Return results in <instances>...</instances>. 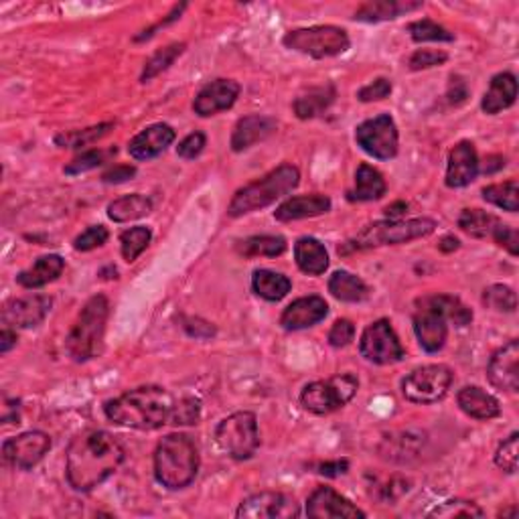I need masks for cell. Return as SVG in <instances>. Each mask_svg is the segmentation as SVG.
Masks as SVG:
<instances>
[{"label":"cell","instance_id":"6da1fadb","mask_svg":"<svg viewBox=\"0 0 519 519\" xmlns=\"http://www.w3.org/2000/svg\"><path fill=\"white\" fill-rule=\"evenodd\" d=\"M122 444L106 431H88L71 440L65 455V475L71 489L79 493L94 491L125 463Z\"/></svg>","mask_w":519,"mask_h":519},{"label":"cell","instance_id":"7a4b0ae2","mask_svg":"<svg viewBox=\"0 0 519 519\" xmlns=\"http://www.w3.org/2000/svg\"><path fill=\"white\" fill-rule=\"evenodd\" d=\"M175 400L159 385H143L104 403V414L110 422L134 431H156L169 424Z\"/></svg>","mask_w":519,"mask_h":519},{"label":"cell","instance_id":"3957f363","mask_svg":"<svg viewBox=\"0 0 519 519\" xmlns=\"http://www.w3.org/2000/svg\"><path fill=\"white\" fill-rule=\"evenodd\" d=\"M449 320L457 327L471 325L473 312L457 296L431 294L416 301L414 333L420 348L426 353H436L444 348L449 335Z\"/></svg>","mask_w":519,"mask_h":519},{"label":"cell","instance_id":"277c9868","mask_svg":"<svg viewBox=\"0 0 519 519\" xmlns=\"http://www.w3.org/2000/svg\"><path fill=\"white\" fill-rule=\"evenodd\" d=\"M199 471V450L187 434L172 432L154 450V477L162 487L179 491L189 487Z\"/></svg>","mask_w":519,"mask_h":519},{"label":"cell","instance_id":"5b68a950","mask_svg":"<svg viewBox=\"0 0 519 519\" xmlns=\"http://www.w3.org/2000/svg\"><path fill=\"white\" fill-rule=\"evenodd\" d=\"M110 315V302L104 294H96L89 299L84 309L78 315V320L73 323L71 331L65 341V348L73 361L84 364L97 357L104 348L106 323Z\"/></svg>","mask_w":519,"mask_h":519},{"label":"cell","instance_id":"8992f818","mask_svg":"<svg viewBox=\"0 0 519 519\" xmlns=\"http://www.w3.org/2000/svg\"><path fill=\"white\" fill-rule=\"evenodd\" d=\"M299 169L292 167V164H280L278 169L268 172V175H264L262 179L240 189V191L234 195L232 203H229L227 216L242 218L248 216V213L268 208V205L280 199V197H284L286 193H291L292 189L299 187Z\"/></svg>","mask_w":519,"mask_h":519},{"label":"cell","instance_id":"52a82bcc","mask_svg":"<svg viewBox=\"0 0 519 519\" xmlns=\"http://www.w3.org/2000/svg\"><path fill=\"white\" fill-rule=\"evenodd\" d=\"M436 229V221L428 218H418V219H408V221H375V224H369L367 227L361 229V232L351 237L349 242H345L339 254H351L359 250H369V248H380V246H394V244H406L412 240H420V237L431 236Z\"/></svg>","mask_w":519,"mask_h":519},{"label":"cell","instance_id":"ba28073f","mask_svg":"<svg viewBox=\"0 0 519 519\" xmlns=\"http://www.w3.org/2000/svg\"><path fill=\"white\" fill-rule=\"evenodd\" d=\"M283 43L296 53L325 60V57L343 55L349 49L351 41L348 31L333 27V24H317V27L286 32Z\"/></svg>","mask_w":519,"mask_h":519},{"label":"cell","instance_id":"9c48e42d","mask_svg":"<svg viewBox=\"0 0 519 519\" xmlns=\"http://www.w3.org/2000/svg\"><path fill=\"white\" fill-rule=\"evenodd\" d=\"M216 440L219 449L236 460H248L260 447L258 418L254 412H236L224 418L216 428Z\"/></svg>","mask_w":519,"mask_h":519},{"label":"cell","instance_id":"30bf717a","mask_svg":"<svg viewBox=\"0 0 519 519\" xmlns=\"http://www.w3.org/2000/svg\"><path fill=\"white\" fill-rule=\"evenodd\" d=\"M359 382L353 374H339L325 382H312L301 394V403L304 410L312 412V414L325 416L331 412L339 410L353 400L357 394Z\"/></svg>","mask_w":519,"mask_h":519},{"label":"cell","instance_id":"8fae6325","mask_svg":"<svg viewBox=\"0 0 519 519\" xmlns=\"http://www.w3.org/2000/svg\"><path fill=\"white\" fill-rule=\"evenodd\" d=\"M452 380H455V375L447 366H422L403 377L402 394L408 402L426 406V403L440 402L449 394Z\"/></svg>","mask_w":519,"mask_h":519},{"label":"cell","instance_id":"7c38bea8","mask_svg":"<svg viewBox=\"0 0 519 519\" xmlns=\"http://www.w3.org/2000/svg\"><path fill=\"white\" fill-rule=\"evenodd\" d=\"M359 351L369 364L375 366L398 364V361H402L403 356H406L392 323L385 319L375 320V323L366 329L359 341Z\"/></svg>","mask_w":519,"mask_h":519},{"label":"cell","instance_id":"4fadbf2b","mask_svg":"<svg viewBox=\"0 0 519 519\" xmlns=\"http://www.w3.org/2000/svg\"><path fill=\"white\" fill-rule=\"evenodd\" d=\"M356 140L361 151L377 161H390L398 154V128L390 114L361 122L356 130Z\"/></svg>","mask_w":519,"mask_h":519},{"label":"cell","instance_id":"5bb4252c","mask_svg":"<svg viewBox=\"0 0 519 519\" xmlns=\"http://www.w3.org/2000/svg\"><path fill=\"white\" fill-rule=\"evenodd\" d=\"M49 450H51L49 434L31 431L14 436V439H6L3 444V459L8 467L19 468V471H31L43 460Z\"/></svg>","mask_w":519,"mask_h":519},{"label":"cell","instance_id":"9a60e30c","mask_svg":"<svg viewBox=\"0 0 519 519\" xmlns=\"http://www.w3.org/2000/svg\"><path fill=\"white\" fill-rule=\"evenodd\" d=\"M236 515L240 519H292L301 515V507L286 493L262 491L244 499Z\"/></svg>","mask_w":519,"mask_h":519},{"label":"cell","instance_id":"2e32d148","mask_svg":"<svg viewBox=\"0 0 519 519\" xmlns=\"http://www.w3.org/2000/svg\"><path fill=\"white\" fill-rule=\"evenodd\" d=\"M51 307V296L45 294H31L23 296V299H13L5 304L3 320L6 327L32 329L43 323Z\"/></svg>","mask_w":519,"mask_h":519},{"label":"cell","instance_id":"e0dca14e","mask_svg":"<svg viewBox=\"0 0 519 519\" xmlns=\"http://www.w3.org/2000/svg\"><path fill=\"white\" fill-rule=\"evenodd\" d=\"M307 515L310 519H364L366 512H361L335 489L317 487L307 499Z\"/></svg>","mask_w":519,"mask_h":519},{"label":"cell","instance_id":"ac0fdd59","mask_svg":"<svg viewBox=\"0 0 519 519\" xmlns=\"http://www.w3.org/2000/svg\"><path fill=\"white\" fill-rule=\"evenodd\" d=\"M487 377L493 388L515 394L519 390V343L509 341L493 353L487 366Z\"/></svg>","mask_w":519,"mask_h":519},{"label":"cell","instance_id":"d6986e66","mask_svg":"<svg viewBox=\"0 0 519 519\" xmlns=\"http://www.w3.org/2000/svg\"><path fill=\"white\" fill-rule=\"evenodd\" d=\"M240 84L234 79H216L205 86L199 94H197L193 102V110L197 116L209 118L216 114L229 110L236 104L237 96H240Z\"/></svg>","mask_w":519,"mask_h":519},{"label":"cell","instance_id":"ffe728a7","mask_svg":"<svg viewBox=\"0 0 519 519\" xmlns=\"http://www.w3.org/2000/svg\"><path fill=\"white\" fill-rule=\"evenodd\" d=\"M329 315V304L320 296H302L294 302L288 304L284 309L283 317H280V325L286 331H301V329H309L317 325Z\"/></svg>","mask_w":519,"mask_h":519},{"label":"cell","instance_id":"44dd1931","mask_svg":"<svg viewBox=\"0 0 519 519\" xmlns=\"http://www.w3.org/2000/svg\"><path fill=\"white\" fill-rule=\"evenodd\" d=\"M477 175H479V156H477L475 144L463 140L449 154L447 185L450 189H463L471 185Z\"/></svg>","mask_w":519,"mask_h":519},{"label":"cell","instance_id":"7402d4cb","mask_svg":"<svg viewBox=\"0 0 519 519\" xmlns=\"http://www.w3.org/2000/svg\"><path fill=\"white\" fill-rule=\"evenodd\" d=\"M175 130L169 125H153L130 140L128 153L136 161H151L175 143Z\"/></svg>","mask_w":519,"mask_h":519},{"label":"cell","instance_id":"603a6c76","mask_svg":"<svg viewBox=\"0 0 519 519\" xmlns=\"http://www.w3.org/2000/svg\"><path fill=\"white\" fill-rule=\"evenodd\" d=\"M274 130H276V120L270 116H258V114H254V116L237 120L232 134L234 153L248 151L250 146L266 140Z\"/></svg>","mask_w":519,"mask_h":519},{"label":"cell","instance_id":"cb8c5ba5","mask_svg":"<svg viewBox=\"0 0 519 519\" xmlns=\"http://www.w3.org/2000/svg\"><path fill=\"white\" fill-rule=\"evenodd\" d=\"M329 209H331V199L327 195H299L280 205L274 211V218L278 221H296L323 216Z\"/></svg>","mask_w":519,"mask_h":519},{"label":"cell","instance_id":"d4e9b609","mask_svg":"<svg viewBox=\"0 0 519 519\" xmlns=\"http://www.w3.org/2000/svg\"><path fill=\"white\" fill-rule=\"evenodd\" d=\"M515 97H517V79L514 73L509 71L497 73V76L491 79L489 89L483 96L481 108L485 114L493 116V114H499L501 110H507L509 106H514Z\"/></svg>","mask_w":519,"mask_h":519},{"label":"cell","instance_id":"484cf974","mask_svg":"<svg viewBox=\"0 0 519 519\" xmlns=\"http://www.w3.org/2000/svg\"><path fill=\"white\" fill-rule=\"evenodd\" d=\"M457 402L459 408L475 420H493L501 414L497 398H493L491 394L477 388V385H467V388L460 390Z\"/></svg>","mask_w":519,"mask_h":519},{"label":"cell","instance_id":"4316f807","mask_svg":"<svg viewBox=\"0 0 519 519\" xmlns=\"http://www.w3.org/2000/svg\"><path fill=\"white\" fill-rule=\"evenodd\" d=\"M63 268H65V260L61 256H57V254H49V256L39 258L31 268L23 270L21 274L16 276V283H19L23 288L35 291V288L45 286L60 278Z\"/></svg>","mask_w":519,"mask_h":519},{"label":"cell","instance_id":"83f0119b","mask_svg":"<svg viewBox=\"0 0 519 519\" xmlns=\"http://www.w3.org/2000/svg\"><path fill=\"white\" fill-rule=\"evenodd\" d=\"M294 260L304 274L320 276L329 268V254L315 237H301L294 244Z\"/></svg>","mask_w":519,"mask_h":519},{"label":"cell","instance_id":"f1b7e54d","mask_svg":"<svg viewBox=\"0 0 519 519\" xmlns=\"http://www.w3.org/2000/svg\"><path fill=\"white\" fill-rule=\"evenodd\" d=\"M422 6V3H408V0H374V3L361 5L356 16V21L364 23H382V21H394L403 13H412Z\"/></svg>","mask_w":519,"mask_h":519},{"label":"cell","instance_id":"f546056e","mask_svg":"<svg viewBox=\"0 0 519 519\" xmlns=\"http://www.w3.org/2000/svg\"><path fill=\"white\" fill-rule=\"evenodd\" d=\"M385 179L369 164H359L356 172V187L349 191V201H377L385 195Z\"/></svg>","mask_w":519,"mask_h":519},{"label":"cell","instance_id":"4dcf8cb0","mask_svg":"<svg viewBox=\"0 0 519 519\" xmlns=\"http://www.w3.org/2000/svg\"><path fill=\"white\" fill-rule=\"evenodd\" d=\"M252 288L260 299L278 302V301H283L288 292H291L292 283H291V278L280 274V272L262 268V270L254 272Z\"/></svg>","mask_w":519,"mask_h":519},{"label":"cell","instance_id":"1f68e13d","mask_svg":"<svg viewBox=\"0 0 519 519\" xmlns=\"http://www.w3.org/2000/svg\"><path fill=\"white\" fill-rule=\"evenodd\" d=\"M335 96L337 92L331 84L323 88H310L307 94H302L294 100V114L301 120L315 118L335 102Z\"/></svg>","mask_w":519,"mask_h":519},{"label":"cell","instance_id":"d6a6232c","mask_svg":"<svg viewBox=\"0 0 519 519\" xmlns=\"http://www.w3.org/2000/svg\"><path fill=\"white\" fill-rule=\"evenodd\" d=\"M329 292L343 302H364L369 296V286L351 272L339 270L329 280Z\"/></svg>","mask_w":519,"mask_h":519},{"label":"cell","instance_id":"836d02e7","mask_svg":"<svg viewBox=\"0 0 519 519\" xmlns=\"http://www.w3.org/2000/svg\"><path fill=\"white\" fill-rule=\"evenodd\" d=\"M151 211H153V201L148 199L146 195L140 193L125 195L108 205V218L112 221H116V224H128V221L148 216Z\"/></svg>","mask_w":519,"mask_h":519},{"label":"cell","instance_id":"e575fe53","mask_svg":"<svg viewBox=\"0 0 519 519\" xmlns=\"http://www.w3.org/2000/svg\"><path fill=\"white\" fill-rule=\"evenodd\" d=\"M237 252L246 258H276L286 252V240L280 236H254L237 244Z\"/></svg>","mask_w":519,"mask_h":519},{"label":"cell","instance_id":"d590c367","mask_svg":"<svg viewBox=\"0 0 519 519\" xmlns=\"http://www.w3.org/2000/svg\"><path fill=\"white\" fill-rule=\"evenodd\" d=\"M501 221L491 216V213L483 209H465L459 218V227L463 229L467 236L483 240V237H491Z\"/></svg>","mask_w":519,"mask_h":519},{"label":"cell","instance_id":"8d00e7d4","mask_svg":"<svg viewBox=\"0 0 519 519\" xmlns=\"http://www.w3.org/2000/svg\"><path fill=\"white\" fill-rule=\"evenodd\" d=\"M483 199L487 203L497 205V208L505 209L509 213H515L519 209V185L517 181H505V183L489 185L483 189Z\"/></svg>","mask_w":519,"mask_h":519},{"label":"cell","instance_id":"74e56055","mask_svg":"<svg viewBox=\"0 0 519 519\" xmlns=\"http://www.w3.org/2000/svg\"><path fill=\"white\" fill-rule=\"evenodd\" d=\"M185 51V43H172L164 49H159L151 60L146 61L143 76H140V81L146 84V81L154 79L156 76H161L162 71H167L172 63H175L181 55Z\"/></svg>","mask_w":519,"mask_h":519},{"label":"cell","instance_id":"f35d334b","mask_svg":"<svg viewBox=\"0 0 519 519\" xmlns=\"http://www.w3.org/2000/svg\"><path fill=\"white\" fill-rule=\"evenodd\" d=\"M153 240V232L148 227H130L126 229L125 234L120 236V250H122V256H125L126 262H134L140 254H143L148 244Z\"/></svg>","mask_w":519,"mask_h":519},{"label":"cell","instance_id":"ab89813d","mask_svg":"<svg viewBox=\"0 0 519 519\" xmlns=\"http://www.w3.org/2000/svg\"><path fill=\"white\" fill-rule=\"evenodd\" d=\"M410 37L416 43H426V41H439V43H450L455 41V35L449 29H444L442 24L434 23L432 19H422V21H414L408 24Z\"/></svg>","mask_w":519,"mask_h":519},{"label":"cell","instance_id":"60d3db41","mask_svg":"<svg viewBox=\"0 0 519 519\" xmlns=\"http://www.w3.org/2000/svg\"><path fill=\"white\" fill-rule=\"evenodd\" d=\"M114 128L112 122H106V125L100 126H92L86 130H76V132H68V134H60L55 138V144L61 148H81L96 143L102 136L108 134V132Z\"/></svg>","mask_w":519,"mask_h":519},{"label":"cell","instance_id":"b9f144b4","mask_svg":"<svg viewBox=\"0 0 519 519\" xmlns=\"http://www.w3.org/2000/svg\"><path fill=\"white\" fill-rule=\"evenodd\" d=\"M483 302L487 304V307L493 309V310L515 312V309H517V294L514 292V288H509L505 284H493L489 288H485Z\"/></svg>","mask_w":519,"mask_h":519},{"label":"cell","instance_id":"7bdbcfd3","mask_svg":"<svg viewBox=\"0 0 519 519\" xmlns=\"http://www.w3.org/2000/svg\"><path fill=\"white\" fill-rule=\"evenodd\" d=\"M431 517H444V519H452V517H483V509L473 504V501L467 499H450L444 501L439 507H434Z\"/></svg>","mask_w":519,"mask_h":519},{"label":"cell","instance_id":"ee69618b","mask_svg":"<svg viewBox=\"0 0 519 519\" xmlns=\"http://www.w3.org/2000/svg\"><path fill=\"white\" fill-rule=\"evenodd\" d=\"M112 153H116V148L114 151H88V153H81L79 156H76L68 167H65V175H81V172H88V171H92V169H97V167H102V164L106 162V156L112 154Z\"/></svg>","mask_w":519,"mask_h":519},{"label":"cell","instance_id":"f6af8a7d","mask_svg":"<svg viewBox=\"0 0 519 519\" xmlns=\"http://www.w3.org/2000/svg\"><path fill=\"white\" fill-rule=\"evenodd\" d=\"M517 442H519V434L514 432L509 436L507 440L499 444V449L496 452V465L509 475H514L517 471Z\"/></svg>","mask_w":519,"mask_h":519},{"label":"cell","instance_id":"bcb514c9","mask_svg":"<svg viewBox=\"0 0 519 519\" xmlns=\"http://www.w3.org/2000/svg\"><path fill=\"white\" fill-rule=\"evenodd\" d=\"M199 414H201L199 402L193 400V398H185V400H181L179 403H175L169 424H177V426L197 424V420H199Z\"/></svg>","mask_w":519,"mask_h":519},{"label":"cell","instance_id":"7dc6e473","mask_svg":"<svg viewBox=\"0 0 519 519\" xmlns=\"http://www.w3.org/2000/svg\"><path fill=\"white\" fill-rule=\"evenodd\" d=\"M108 229L104 226H92L88 227L84 234H79L76 240H73V248L78 252H92L96 248H100L106 242H108Z\"/></svg>","mask_w":519,"mask_h":519},{"label":"cell","instance_id":"c3c4849f","mask_svg":"<svg viewBox=\"0 0 519 519\" xmlns=\"http://www.w3.org/2000/svg\"><path fill=\"white\" fill-rule=\"evenodd\" d=\"M449 55L444 51H436V49H418V51L410 57V70L412 71H420V70H431L436 68V65L447 63Z\"/></svg>","mask_w":519,"mask_h":519},{"label":"cell","instance_id":"681fc988","mask_svg":"<svg viewBox=\"0 0 519 519\" xmlns=\"http://www.w3.org/2000/svg\"><path fill=\"white\" fill-rule=\"evenodd\" d=\"M353 337H356V325L348 319H339L335 320L331 331H329V343H331L333 348H348L353 341Z\"/></svg>","mask_w":519,"mask_h":519},{"label":"cell","instance_id":"f907efd6","mask_svg":"<svg viewBox=\"0 0 519 519\" xmlns=\"http://www.w3.org/2000/svg\"><path fill=\"white\" fill-rule=\"evenodd\" d=\"M205 143H208V138H205L203 132H191V134L185 136L179 143L177 154L181 156V159H187V161L197 159V156L203 153Z\"/></svg>","mask_w":519,"mask_h":519},{"label":"cell","instance_id":"816d5d0a","mask_svg":"<svg viewBox=\"0 0 519 519\" xmlns=\"http://www.w3.org/2000/svg\"><path fill=\"white\" fill-rule=\"evenodd\" d=\"M392 94V81L390 79H385V78H380V79H375L374 84H367L364 86L357 92V97H359V102H380V100H385Z\"/></svg>","mask_w":519,"mask_h":519},{"label":"cell","instance_id":"f5cc1de1","mask_svg":"<svg viewBox=\"0 0 519 519\" xmlns=\"http://www.w3.org/2000/svg\"><path fill=\"white\" fill-rule=\"evenodd\" d=\"M491 237L501 246V248H505L509 254H512V256H517V252H519V234H517V229L499 224Z\"/></svg>","mask_w":519,"mask_h":519},{"label":"cell","instance_id":"db71d44e","mask_svg":"<svg viewBox=\"0 0 519 519\" xmlns=\"http://www.w3.org/2000/svg\"><path fill=\"white\" fill-rule=\"evenodd\" d=\"M136 175V169L130 167V164H116V167L110 169L108 172H104V183H126L128 179Z\"/></svg>","mask_w":519,"mask_h":519},{"label":"cell","instance_id":"11a10c76","mask_svg":"<svg viewBox=\"0 0 519 519\" xmlns=\"http://www.w3.org/2000/svg\"><path fill=\"white\" fill-rule=\"evenodd\" d=\"M185 8H187V5H185V3H183V5H179V6H175V8H172V13H171V14L167 16V19H164V21H161V23H156V24H154V27H151V29H146V31H143V35H138V37H134V41H146V39H151V37L154 35V32H156V31H159V29H162V27H167V24H171L172 21H177V19H179V16H181V13H183V11H185Z\"/></svg>","mask_w":519,"mask_h":519},{"label":"cell","instance_id":"9f6ffc18","mask_svg":"<svg viewBox=\"0 0 519 519\" xmlns=\"http://www.w3.org/2000/svg\"><path fill=\"white\" fill-rule=\"evenodd\" d=\"M319 471L317 473H320V475H325V477H339V475H345L349 471V463L348 460H327V463H320L319 467Z\"/></svg>","mask_w":519,"mask_h":519},{"label":"cell","instance_id":"6f0895ef","mask_svg":"<svg viewBox=\"0 0 519 519\" xmlns=\"http://www.w3.org/2000/svg\"><path fill=\"white\" fill-rule=\"evenodd\" d=\"M468 97V88L467 84L460 78H455L452 76V81H450V88H449V102L450 104H463L465 100Z\"/></svg>","mask_w":519,"mask_h":519},{"label":"cell","instance_id":"680465c9","mask_svg":"<svg viewBox=\"0 0 519 519\" xmlns=\"http://www.w3.org/2000/svg\"><path fill=\"white\" fill-rule=\"evenodd\" d=\"M16 345V333L11 327H5L0 333V353H8Z\"/></svg>","mask_w":519,"mask_h":519},{"label":"cell","instance_id":"91938a15","mask_svg":"<svg viewBox=\"0 0 519 519\" xmlns=\"http://www.w3.org/2000/svg\"><path fill=\"white\" fill-rule=\"evenodd\" d=\"M485 162H487V164H485V167H483L485 175H493V172H496V171L505 167V159H504V156H487V161H485Z\"/></svg>","mask_w":519,"mask_h":519},{"label":"cell","instance_id":"94428289","mask_svg":"<svg viewBox=\"0 0 519 519\" xmlns=\"http://www.w3.org/2000/svg\"><path fill=\"white\" fill-rule=\"evenodd\" d=\"M406 209H408V203L395 201V203H392V205H388V208H385V216H388L394 221H398L403 216V213H406Z\"/></svg>","mask_w":519,"mask_h":519},{"label":"cell","instance_id":"6125c7cd","mask_svg":"<svg viewBox=\"0 0 519 519\" xmlns=\"http://www.w3.org/2000/svg\"><path fill=\"white\" fill-rule=\"evenodd\" d=\"M439 248L440 252H455L459 250V240L455 236H444L442 242L439 244Z\"/></svg>","mask_w":519,"mask_h":519}]
</instances>
